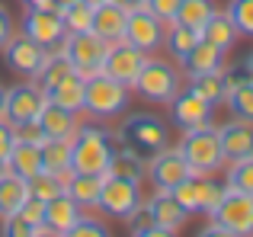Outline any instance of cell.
<instances>
[{
    "instance_id": "1",
    "label": "cell",
    "mask_w": 253,
    "mask_h": 237,
    "mask_svg": "<svg viewBox=\"0 0 253 237\" xmlns=\"http://www.w3.org/2000/svg\"><path fill=\"white\" fill-rule=\"evenodd\" d=\"M176 148L196 176H215L228 167L224 163V151H221V138H218V125H211V122L183 131V141Z\"/></svg>"
},
{
    "instance_id": "2",
    "label": "cell",
    "mask_w": 253,
    "mask_h": 237,
    "mask_svg": "<svg viewBox=\"0 0 253 237\" xmlns=\"http://www.w3.org/2000/svg\"><path fill=\"white\" fill-rule=\"evenodd\" d=\"M116 141L125 144V148H131V151H138V154H144V157H151V154H157V151L170 148V125L164 122L161 116L131 113L119 122Z\"/></svg>"
},
{
    "instance_id": "3",
    "label": "cell",
    "mask_w": 253,
    "mask_h": 237,
    "mask_svg": "<svg viewBox=\"0 0 253 237\" xmlns=\"http://www.w3.org/2000/svg\"><path fill=\"white\" fill-rule=\"evenodd\" d=\"M112 151H116V144H112L109 131L99 128L96 122H86L71 138V170H77V173H106Z\"/></svg>"
},
{
    "instance_id": "4",
    "label": "cell",
    "mask_w": 253,
    "mask_h": 237,
    "mask_svg": "<svg viewBox=\"0 0 253 237\" xmlns=\"http://www.w3.org/2000/svg\"><path fill=\"white\" fill-rule=\"evenodd\" d=\"M128 109V87L112 80L109 74H93L86 77L84 87V113H90L96 122H109V118L125 116Z\"/></svg>"
},
{
    "instance_id": "5",
    "label": "cell",
    "mask_w": 253,
    "mask_h": 237,
    "mask_svg": "<svg viewBox=\"0 0 253 237\" xmlns=\"http://www.w3.org/2000/svg\"><path fill=\"white\" fill-rule=\"evenodd\" d=\"M131 90H138V96L148 103H170L173 96L183 90V74H179V64H170L164 58L148 55L141 74L135 77Z\"/></svg>"
},
{
    "instance_id": "6",
    "label": "cell",
    "mask_w": 253,
    "mask_h": 237,
    "mask_svg": "<svg viewBox=\"0 0 253 237\" xmlns=\"http://www.w3.org/2000/svg\"><path fill=\"white\" fill-rule=\"evenodd\" d=\"M170 193L189 215H211V208H215L218 202H221V196L228 193V183L215 180V176H196L192 173L189 180H183L179 186H173Z\"/></svg>"
},
{
    "instance_id": "7",
    "label": "cell",
    "mask_w": 253,
    "mask_h": 237,
    "mask_svg": "<svg viewBox=\"0 0 253 237\" xmlns=\"http://www.w3.org/2000/svg\"><path fill=\"white\" fill-rule=\"evenodd\" d=\"M106 48H109V45H106L96 32H90V29H86V32H68L64 42H61V51L68 55L74 74H81L84 80L103 71Z\"/></svg>"
},
{
    "instance_id": "8",
    "label": "cell",
    "mask_w": 253,
    "mask_h": 237,
    "mask_svg": "<svg viewBox=\"0 0 253 237\" xmlns=\"http://www.w3.org/2000/svg\"><path fill=\"white\" fill-rule=\"evenodd\" d=\"M141 202H144L141 183L122 180V176H109V173L103 176V189H99V202H96V208H99L103 215L125 221L138 205H141Z\"/></svg>"
},
{
    "instance_id": "9",
    "label": "cell",
    "mask_w": 253,
    "mask_h": 237,
    "mask_svg": "<svg viewBox=\"0 0 253 237\" xmlns=\"http://www.w3.org/2000/svg\"><path fill=\"white\" fill-rule=\"evenodd\" d=\"M209 218H211V225L228 228V231L237 234V237H253V196L237 193V189L228 186V193L211 208Z\"/></svg>"
},
{
    "instance_id": "10",
    "label": "cell",
    "mask_w": 253,
    "mask_h": 237,
    "mask_svg": "<svg viewBox=\"0 0 253 237\" xmlns=\"http://www.w3.org/2000/svg\"><path fill=\"white\" fill-rule=\"evenodd\" d=\"M23 32L42 48H58L68 36V26L61 19V10H55V6H26Z\"/></svg>"
},
{
    "instance_id": "11",
    "label": "cell",
    "mask_w": 253,
    "mask_h": 237,
    "mask_svg": "<svg viewBox=\"0 0 253 237\" xmlns=\"http://www.w3.org/2000/svg\"><path fill=\"white\" fill-rule=\"evenodd\" d=\"M45 100L48 96L42 93L36 80H19L13 87H6V100H3V118L10 125H23V122H36L39 113H42Z\"/></svg>"
},
{
    "instance_id": "12",
    "label": "cell",
    "mask_w": 253,
    "mask_h": 237,
    "mask_svg": "<svg viewBox=\"0 0 253 237\" xmlns=\"http://www.w3.org/2000/svg\"><path fill=\"white\" fill-rule=\"evenodd\" d=\"M0 51H3L6 68H10L13 74L26 77V80H36V74L45 64V55H48V48H42L39 42H32L26 32H13L10 42H6Z\"/></svg>"
},
{
    "instance_id": "13",
    "label": "cell",
    "mask_w": 253,
    "mask_h": 237,
    "mask_svg": "<svg viewBox=\"0 0 253 237\" xmlns=\"http://www.w3.org/2000/svg\"><path fill=\"white\" fill-rule=\"evenodd\" d=\"M164 29L167 26L144 6H135L125 16V42H131L135 48H141L144 55H154L157 48H164Z\"/></svg>"
},
{
    "instance_id": "14",
    "label": "cell",
    "mask_w": 253,
    "mask_h": 237,
    "mask_svg": "<svg viewBox=\"0 0 253 237\" xmlns=\"http://www.w3.org/2000/svg\"><path fill=\"white\" fill-rule=\"evenodd\" d=\"M144 61H148V55H144L141 48H135L131 42H112L109 48H106V58H103V74H109L112 80L125 83V87L131 90V83H135V77L141 74Z\"/></svg>"
},
{
    "instance_id": "15",
    "label": "cell",
    "mask_w": 253,
    "mask_h": 237,
    "mask_svg": "<svg viewBox=\"0 0 253 237\" xmlns=\"http://www.w3.org/2000/svg\"><path fill=\"white\" fill-rule=\"evenodd\" d=\"M211 116H215V106L205 100L199 90L192 87H183L176 96L170 100V118L179 131H189V128H199V125H209Z\"/></svg>"
},
{
    "instance_id": "16",
    "label": "cell",
    "mask_w": 253,
    "mask_h": 237,
    "mask_svg": "<svg viewBox=\"0 0 253 237\" xmlns=\"http://www.w3.org/2000/svg\"><path fill=\"white\" fill-rule=\"evenodd\" d=\"M148 176H151V183H154L157 189H167L170 193L173 186H179L183 180H189L192 170H189V163L183 160L179 148H164V151H157V154L148 157Z\"/></svg>"
},
{
    "instance_id": "17",
    "label": "cell",
    "mask_w": 253,
    "mask_h": 237,
    "mask_svg": "<svg viewBox=\"0 0 253 237\" xmlns=\"http://www.w3.org/2000/svg\"><path fill=\"white\" fill-rule=\"evenodd\" d=\"M218 138H221V151H224V163H237L253 157V125L231 118V122L218 125Z\"/></svg>"
},
{
    "instance_id": "18",
    "label": "cell",
    "mask_w": 253,
    "mask_h": 237,
    "mask_svg": "<svg viewBox=\"0 0 253 237\" xmlns=\"http://www.w3.org/2000/svg\"><path fill=\"white\" fill-rule=\"evenodd\" d=\"M125 16H128L125 6L112 3V0H103L99 6H93V26H90V32H96L106 45L122 42V39H125Z\"/></svg>"
},
{
    "instance_id": "19",
    "label": "cell",
    "mask_w": 253,
    "mask_h": 237,
    "mask_svg": "<svg viewBox=\"0 0 253 237\" xmlns=\"http://www.w3.org/2000/svg\"><path fill=\"white\" fill-rule=\"evenodd\" d=\"M144 205H148V212H151V221L167 228V231H179V228L189 221V212L173 199V193H167V189H157L151 199H144Z\"/></svg>"
},
{
    "instance_id": "20",
    "label": "cell",
    "mask_w": 253,
    "mask_h": 237,
    "mask_svg": "<svg viewBox=\"0 0 253 237\" xmlns=\"http://www.w3.org/2000/svg\"><path fill=\"white\" fill-rule=\"evenodd\" d=\"M176 64H179V71H183V74H189V77L211 74V71H221L224 68V51L215 48L211 42H205V39H199V42L192 45V48L186 51Z\"/></svg>"
},
{
    "instance_id": "21",
    "label": "cell",
    "mask_w": 253,
    "mask_h": 237,
    "mask_svg": "<svg viewBox=\"0 0 253 237\" xmlns=\"http://www.w3.org/2000/svg\"><path fill=\"white\" fill-rule=\"evenodd\" d=\"M39 125H42L45 138H61V141H71V138L77 135V128H81V122H77V113H71V109L58 106V103L45 100L42 113L36 118Z\"/></svg>"
},
{
    "instance_id": "22",
    "label": "cell",
    "mask_w": 253,
    "mask_h": 237,
    "mask_svg": "<svg viewBox=\"0 0 253 237\" xmlns=\"http://www.w3.org/2000/svg\"><path fill=\"white\" fill-rule=\"evenodd\" d=\"M103 176L106 173H77V170H71V173L64 176V193L81 208H96L99 189H103Z\"/></svg>"
},
{
    "instance_id": "23",
    "label": "cell",
    "mask_w": 253,
    "mask_h": 237,
    "mask_svg": "<svg viewBox=\"0 0 253 237\" xmlns=\"http://www.w3.org/2000/svg\"><path fill=\"white\" fill-rule=\"evenodd\" d=\"M106 173H109V176H122V180H135V183H141L144 176H148V157L122 144V148L112 151Z\"/></svg>"
},
{
    "instance_id": "24",
    "label": "cell",
    "mask_w": 253,
    "mask_h": 237,
    "mask_svg": "<svg viewBox=\"0 0 253 237\" xmlns=\"http://www.w3.org/2000/svg\"><path fill=\"white\" fill-rule=\"evenodd\" d=\"M81 215H84V208L77 205L68 193H61V196H55L51 202H45V218H42V225L51 228V231H58V234H64L77 218H81Z\"/></svg>"
},
{
    "instance_id": "25",
    "label": "cell",
    "mask_w": 253,
    "mask_h": 237,
    "mask_svg": "<svg viewBox=\"0 0 253 237\" xmlns=\"http://www.w3.org/2000/svg\"><path fill=\"white\" fill-rule=\"evenodd\" d=\"M199 36L205 39V42H211L215 48H221L224 55H228L231 48H234V42H237V29H234V23H231V16L224 10H215L209 16V23L199 29Z\"/></svg>"
},
{
    "instance_id": "26",
    "label": "cell",
    "mask_w": 253,
    "mask_h": 237,
    "mask_svg": "<svg viewBox=\"0 0 253 237\" xmlns=\"http://www.w3.org/2000/svg\"><path fill=\"white\" fill-rule=\"evenodd\" d=\"M71 61H68V55H64L61 51V45H58V48H48V55H45V64H42V71H39L36 74V83L39 87H42V93L48 96L51 90L58 87V83L64 80V77L71 74Z\"/></svg>"
},
{
    "instance_id": "27",
    "label": "cell",
    "mask_w": 253,
    "mask_h": 237,
    "mask_svg": "<svg viewBox=\"0 0 253 237\" xmlns=\"http://www.w3.org/2000/svg\"><path fill=\"white\" fill-rule=\"evenodd\" d=\"M6 170L16 173V176H23V180L42 173V148H39V144L16 141V144H13V151H10V157H6Z\"/></svg>"
},
{
    "instance_id": "28",
    "label": "cell",
    "mask_w": 253,
    "mask_h": 237,
    "mask_svg": "<svg viewBox=\"0 0 253 237\" xmlns=\"http://www.w3.org/2000/svg\"><path fill=\"white\" fill-rule=\"evenodd\" d=\"M26 199H29V183H26L23 176L6 170V173L0 176V218H3V215H16Z\"/></svg>"
},
{
    "instance_id": "29",
    "label": "cell",
    "mask_w": 253,
    "mask_h": 237,
    "mask_svg": "<svg viewBox=\"0 0 253 237\" xmlns=\"http://www.w3.org/2000/svg\"><path fill=\"white\" fill-rule=\"evenodd\" d=\"M84 87H86V80L71 71V74L48 93V100L58 103V106H64V109H71V113H81L84 109Z\"/></svg>"
},
{
    "instance_id": "30",
    "label": "cell",
    "mask_w": 253,
    "mask_h": 237,
    "mask_svg": "<svg viewBox=\"0 0 253 237\" xmlns=\"http://www.w3.org/2000/svg\"><path fill=\"white\" fill-rule=\"evenodd\" d=\"M42 170L55 176H68L71 173V141L48 138L42 144Z\"/></svg>"
},
{
    "instance_id": "31",
    "label": "cell",
    "mask_w": 253,
    "mask_h": 237,
    "mask_svg": "<svg viewBox=\"0 0 253 237\" xmlns=\"http://www.w3.org/2000/svg\"><path fill=\"white\" fill-rule=\"evenodd\" d=\"M199 29H192V26H186V23H176V19H173V23H167V29H164V48L170 51V58H183L186 51L192 48V45L199 42Z\"/></svg>"
},
{
    "instance_id": "32",
    "label": "cell",
    "mask_w": 253,
    "mask_h": 237,
    "mask_svg": "<svg viewBox=\"0 0 253 237\" xmlns=\"http://www.w3.org/2000/svg\"><path fill=\"white\" fill-rule=\"evenodd\" d=\"M189 87H192V90H199V93H202L205 100L211 103V106H218V103L228 100V87H224L221 71H211V74H196V77H189Z\"/></svg>"
},
{
    "instance_id": "33",
    "label": "cell",
    "mask_w": 253,
    "mask_h": 237,
    "mask_svg": "<svg viewBox=\"0 0 253 237\" xmlns=\"http://www.w3.org/2000/svg\"><path fill=\"white\" fill-rule=\"evenodd\" d=\"M224 106L231 109V116H234V118H241V122H250V125H253V80L237 83V87L228 93Z\"/></svg>"
},
{
    "instance_id": "34",
    "label": "cell",
    "mask_w": 253,
    "mask_h": 237,
    "mask_svg": "<svg viewBox=\"0 0 253 237\" xmlns=\"http://www.w3.org/2000/svg\"><path fill=\"white\" fill-rule=\"evenodd\" d=\"M215 13V3L211 0H179V10H176V23H186L192 29H202L209 23V16Z\"/></svg>"
},
{
    "instance_id": "35",
    "label": "cell",
    "mask_w": 253,
    "mask_h": 237,
    "mask_svg": "<svg viewBox=\"0 0 253 237\" xmlns=\"http://www.w3.org/2000/svg\"><path fill=\"white\" fill-rule=\"evenodd\" d=\"M29 196L32 199H39V202H51L55 196H61L64 193V176H55V173H36V176H29Z\"/></svg>"
},
{
    "instance_id": "36",
    "label": "cell",
    "mask_w": 253,
    "mask_h": 237,
    "mask_svg": "<svg viewBox=\"0 0 253 237\" xmlns=\"http://www.w3.org/2000/svg\"><path fill=\"white\" fill-rule=\"evenodd\" d=\"M61 19L68 26V32H86L93 26V6L84 3V0H71L61 10Z\"/></svg>"
},
{
    "instance_id": "37",
    "label": "cell",
    "mask_w": 253,
    "mask_h": 237,
    "mask_svg": "<svg viewBox=\"0 0 253 237\" xmlns=\"http://www.w3.org/2000/svg\"><path fill=\"white\" fill-rule=\"evenodd\" d=\"M234 23L237 36L253 39V0H228V10H224Z\"/></svg>"
},
{
    "instance_id": "38",
    "label": "cell",
    "mask_w": 253,
    "mask_h": 237,
    "mask_svg": "<svg viewBox=\"0 0 253 237\" xmlns=\"http://www.w3.org/2000/svg\"><path fill=\"white\" fill-rule=\"evenodd\" d=\"M224 183H228L231 189H237V193L253 196V157L237 160V163H228V180Z\"/></svg>"
},
{
    "instance_id": "39",
    "label": "cell",
    "mask_w": 253,
    "mask_h": 237,
    "mask_svg": "<svg viewBox=\"0 0 253 237\" xmlns=\"http://www.w3.org/2000/svg\"><path fill=\"white\" fill-rule=\"evenodd\" d=\"M61 237H112V231L106 228V221L93 218V215H81Z\"/></svg>"
},
{
    "instance_id": "40",
    "label": "cell",
    "mask_w": 253,
    "mask_h": 237,
    "mask_svg": "<svg viewBox=\"0 0 253 237\" xmlns=\"http://www.w3.org/2000/svg\"><path fill=\"white\" fill-rule=\"evenodd\" d=\"M36 234V225H29L19 215H3V228H0V237H32Z\"/></svg>"
},
{
    "instance_id": "41",
    "label": "cell",
    "mask_w": 253,
    "mask_h": 237,
    "mask_svg": "<svg viewBox=\"0 0 253 237\" xmlns=\"http://www.w3.org/2000/svg\"><path fill=\"white\" fill-rule=\"evenodd\" d=\"M144 10H151L164 26L176 19V10H179V0H144Z\"/></svg>"
},
{
    "instance_id": "42",
    "label": "cell",
    "mask_w": 253,
    "mask_h": 237,
    "mask_svg": "<svg viewBox=\"0 0 253 237\" xmlns=\"http://www.w3.org/2000/svg\"><path fill=\"white\" fill-rule=\"evenodd\" d=\"M13 131H16V141H23V144H39V148H42V144L48 141L39 122H23V125H13Z\"/></svg>"
},
{
    "instance_id": "43",
    "label": "cell",
    "mask_w": 253,
    "mask_h": 237,
    "mask_svg": "<svg viewBox=\"0 0 253 237\" xmlns=\"http://www.w3.org/2000/svg\"><path fill=\"white\" fill-rule=\"evenodd\" d=\"M19 218H26V221H29V225H42V218H45V202H39V199H32V196H29V199H26L23 202V205H19Z\"/></svg>"
},
{
    "instance_id": "44",
    "label": "cell",
    "mask_w": 253,
    "mask_h": 237,
    "mask_svg": "<svg viewBox=\"0 0 253 237\" xmlns=\"http://www.w3.org/2000/svg\"><path fill=\"white\" fill-rule=\"evenodd\" d=\"M13 144H16V131H13V125L0 116V160H6V157H10Z\"/></svg>"
},
{
    "instance_id": "45",
    "label": "cell",
    "mask_w": 253,
    "mask_h": 237,
    "mask_svg": "<svg viewBox=\"0 0 253 237\" xmlns=\"http://www.w3.org/2000/svg\"><path fill=\"white\" fill-rule=\"evenodd\" d=\"M125 225H128V231H138V228H148V225H154V221H151V212H148V205H138L135 212L128 215V218H125Z\"/></svg>"
},
{
    "instance_id": "46",
    "label": "cell",
    "mask_w": 253,
    "mask_h": 237,
    "mask_svg": "<svg viewBox=\"0 0 253 237\" xmlns=\"http://www.w3.org/2000/svg\"><path fill=\"white\" fill-rule=\"evenodd\" d=\"M13 16H10V10H6L3 3H0V48H3L6 42H10V36H13Z\"/></svg>"
},
{
    "instance_id": "47",
    "label": "cell",
    "mask_w": 253,
    "mask_h": 237,
    "mask_svg": "<svg viewBox=\"0 0 253 237\" xmlns=\"http://www.w3.org/2000/svg\"><path fill=\"white\" fill-rule=\"evenodd\" d=\"M131 237H176V231H167V228H161V225H148V228L131 231Z\"/></svg>"
},
{
    "instance_id": "48",
    "label": "cell",
    "mask_w": 253,
    "mask_h": 237,
    "mask_svg": "<svg viewBox=\"0 0 253 237\" xmlns=\"http://www.w3.org/2000/svg\"><path fill=\"white\" fill-rule=\"evenodd\" d=\"M196 237H237V234H231L228 228H221V225H209V228H202Z\"/></svg>"
},
{
    "instance_id": "49",
    "label": "cell",
    "mask_w": 253,
    "mask_h": 237,
    "mask_svg": "<svg viewBox=\"0 0 253 237\" xmlns=\"http://www.w3.org/2000/svg\"><path fill=\"white\" fill-rule=\"evenodd\" d=\"M32 237H61V234H58V231H51V228H45V225H39Z\"/></svg>"
},
{
    "instance_id": "50",
    "label": "cell",
    "mask_w": 253,
    "mask_h": 237,
    "mask_svg": "<svg viewBox=\"0 0 253 237\" xmlns=\"http://www.w3.org/2000/svg\"><path fill=\"white\" fill-rule=\"evenodd\" d=\"M112 3L125 6V10H135V6H144V0H112Z\"/></svg>"
},
{
    "instance_id": "51",
    "label": "cell",
    "mask_w": 253,
    "mask_h": 237,
    "mask_svg": "<svg viewBox=\"0 0 253 237\" xmlns=\"http://www.w3.org/2000/svg\"><path fill=\"white\" fill-rule=\"evenodd\" d=\"M244 71H247V77L253 80V51H250L247 58H244Z\"/></svg>"
},
{
    "instance_id": "52",
    "label": "cell",
    "mask_w": 253,
    "mask_h": 237,
    "mask_svg": "<svg viewBox=\"0 0 253 237\" xmlns=\"http://www.w3.org/2000/svg\"><path fill=\"white\" fill-rule=\"evenodd\" d=\"M19 3H26V6H51L48 0H19Z\"/></svg>"
},
{
    "instance_id": "53",
    "label": "cell",
    "mask_w": 253,
    "mask_h": 237,
    "mask_svg": "<svg viewBox=\"0 0 253 237\" xmlns=\"http://www.w3.org/2000/svg\"><path fill=\"white\" fill-rule=\"evenodd\" d=\"M48 3H51V6H55V10H64V6H68V3H71V0H48Z\"/></svg>"
},
{
    "instance_id": "54",
    "label": "cell",
    "mask_w": 253,
    "mask_h": 237,
    "mask_svg": "<svg viewBox=\"0 0 253 237\" xmlns=\"http://www.w3.org/2000/svg\"><path fill=\"white\" fill-rule=\"evenodd\" d=\"M3 100H6V87L0 83V116H3Z\"/></svg>"
},
{
    "instance_id": "55",
    "label": "cell",
    "mask_w": 253,
    "mask_h": 237,
    "mask_svg": "<svg viewBox=\"0 0 253 237\" xmlns=\"http://www.w3.org/2000/svg\"><path fill=\"white\" fill-rule=\"evenodd\" d=\"M84 3H90V6H99V3H103V0H84Z\"/></svg>"
},
{
    "instance_id": "56",
    "label": "cell",
    "mask_w": 253,
    "mask_h": 237,
    "mask_svg": "<svg viewBox=\"0 0 253 237\" xmlns=\"http://www.w3.org/2000/svg\"><path fill=\"white\" fill-rule=\"evenodd\" d=\"M6 173V160H0V176H3Z\"/></svg>"
}]
</instances>
